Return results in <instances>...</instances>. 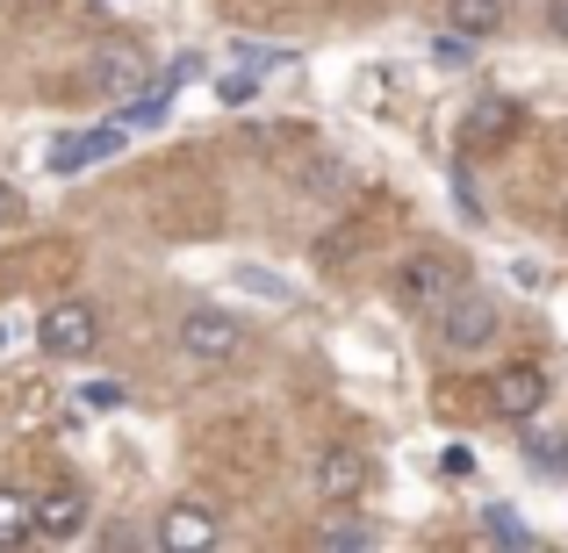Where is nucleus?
I'll use <instances>...</instances> for the list:
<instances>
[{
  "instance_id": "obj_10",
  "label": "nucleus",
  "mask_w": 568,
  "mask_h": 553,
  "mask_svg": "<svg viewBox=\"0 0 568 553\" xmlns=\"http://www.w3.org/2000/svg\"><path fill=\"white\" fill-rule=\"evenodd\" d=\"M87 525V496L80 489H51V496H37V540H80Z\"/></svg>"
},
{
  "instance_id": "obj_17",
  "label": "nucleus",
  "mask_w": 568,
  "mask_h": 553,
  "mask_svg": "<svg viewBox=\"0 0 568 553\" xmlns=\"http://www.w3.org/2000/svg\"><path fill=\"white\" fill-rule=\"evenodd\" d=\"M216 94H223V109H245V101L260 94V72H252V65H245V72H223Z\"/></svg>"
},
{
  "instance_id": "obj_8",
  "label": "nucleus",
  "mask_w": 568,
  "mask_h": 553,
  "mask_svg": "<svg viewBox=\"0 0 568 553\" xmlns=\"http://www.w3.org/2000/svg\"><path fill=\"white\" fill-rule=\"evenodd\" d=\"M159 546H166V553L216 546V511H202V503H173V511L159 518Z\"/></svg>"
},
{
  "instance_id": "obj_19",
  "label": "nucleus",
  "mask_w": 568,
  "mask_h": 553,
  "mask_svg": "<svg viewBox=\"0 0 568 553\" xmlns=\"http://www.w3.org/2000/svg\"><path fill=\"white\" fill-rule=\"evenodd\" d=\"M237 280H245L252 295H266V303H281V295H288V288H281L274 274H266V266H245V274H237Z\"/></svg>"
},
{
  "instance_id": "obj_20",
  "label": "nucleus",
  "mask_w": 568,
  "mask_h": 553,
  "mask_svg": "<svg viewBox=\"0 0 568 553\" xmlns=\"http://www.w3.org/2000/svg\"><path fill=\"white\" fill-rule=\"evenodd\" d=\"M439 474H475V453H468V446H446V453H439Z\"/></svg>"
},
{
  "instance_id": "obj_13",
  "label": "nucleus",
  "mask_w": 568,
  "mask_h": 553,
  "mask_svg": "<svg viewBox=\"0 0 568 553\" xmlns=\"http://www.w3.org/2000/svg\"><path fill=\"white\" fill-rule=\"evenodd\" d=\"M101 86L109 94H138V86H152V72H144L138 51H123V58H101Z\"/></svg>"
},
{
  "instance_id": "obj_15",
  "label": "nucleus",
  "mask_w": 568,
  "mask_h": 553,
  "mask_svg": "<svg viewBox=\"0 0 568 553\" xmlns=\"http://www.w3.org/2000/svg\"><path fill=\"white\" fill-rule=\"evenodd\" d=\"M526 460L561 482V474H568V439H561V431H532V439H526Z\"/></svg>"
},
{
  "instance_id": "obj_7",
  "label": "nucleus",
  "mask_w": 568,
  "mask_h": 553,
  "mask_svg": "<svg viewBox=\"0 0 568 553\" xmlns=\"http://www.w3.org/2000/svg\"><path fill=\"white\" fill-rule=\"evenodd\" d=\"M115 152H123V123L80 130V137H58L51 144V173H87L94 158H115Z\"/></svg>"
},
{
  "instance_id": "obj_14",
  "label": "nucleus",
  "mask_w": 568,
  "mask_h": 553,
  "mask_svg": "<svg viewBox=\"0 0 568 553\" xmlns=\"http://www.w3.org/2000/svg\"><path fill=\"white\" fill-rule=\"evenodd\" d=\"M317 546L324 553H367V546H375V532H367L361 518H332V525L317 532Z\"/></svg>"
},
{
  "instance_id": "obj_12",
  "label": "nucleus",
  "mask_w": 568,
  "mask_h": 553,
  "mask_svg": "<svg viewBox=\"0 0 568 553\" xmlns=\"http://www.w3.org/2000/svg\"><path fill=\"white\" fill-rule=\"evenodd\" d=\"M22 540H37V496L0 489V546H22Z\"/></svg>"
},
{
  "instance_id": "obj_9",
  "label": "nucleus",
  "mask_w": 568,
  "mask_h": 553,
  "mask_svg": "<svg viewBox=\"0 0 568 553\" xmlns=\"http://www.w3.org/2000/svg\"><path fill=\"white\" fill-rule=\"evenodd\" d=\"M367 489V453H353V446H332V453L317 460V496L324 503H353Z\"/></svg>"
},
{
  "instance_id": "obj_22",
  "label": "nucleus",
  "mask_w": 568,
  "mask_h": 553,
  "mask_svg": "<svg viewBox=\"0 0 568 553\" xmlns=\"http://www.w3.org/2000/svg\"><path fill=\"white\" fill-rule=\"evenodd\" d=\"M547 14H555V29L568 37V0H555V8H547Z\"/></svg>"
},
{
  "instance_id": "obj_2",
  "label": "nucleus",
  "mask_w": 568,
  "mask_h": 553,
  "mask_svg": "<svg viewBox=\"0 0 568 553\" xmlns=\"http://www.w3.org/2000/svg\"><path fill=\"white\" fill-rule=\"evenodd\" d=\"M432 331H439V346H454V352H483L489 338H497V303H489V288L460 280V288L446 295V309L432 317Z\"/></svg>"
},
{
  "instance_id": "obj_16",
  "label": "nucleus",
  "mask_w": 568,
  "mask_h": 553,
  "mask_svg": "<svg viewBox=\"0 0 568 553\" xmlns=\"http://www.w3.org/2000/svg\"><path fill=\"white\" fill-rule=\"evenodd\" d=\"M483 525L497 532L504 546H532V532H526V525H518V518H511V503H489V511H483Z\"/></svg>"
},
{
  "instance_id": "obj_4",
  "label": "nucleus",
  "mask_w": 568,
  "mask_h": 553,
  "mask_svg": "<svg viewBox=\"0 0 568 553\" xmlns=\"http://www.w3.org/2000/svg\"><path fill=\"white\" fill-rule=\"evenodd\" d=\"M489 417H504V424H526V417H540V402H547V373L540 367H497L489 373Z\"/></svg>"
},
{
  "instance_id": "obj_18",
  "label": "nucleus",
  "mask_w": 568,
  "mask_h": 553,
  "mask_svg": "<svg viewBox=\"0 0 568 553\" xmlns=\"http://www.w3.org/2000/svg\"><path fill=\"white\" fill-rule=\"evenodd\" d=\"M80 402H87V410H123L130 388H123V381H87V388H80Z\"/></svg>"
},
{
  "instance_id": "obj_6",
  "label": "nucleus",
  "mask_w": 568,
  "mask_h": 553,
  "mask_svg": "<svg viewBox=\"0 0 568 553\" xmlns=\"http://www.w3.org/2000/svg\"><path fill=\"white\" fill-rule=\"evenodd\" d=\"M245 346V324L223 317V309H181V352L194 360H237Z\"/></svg>"
},
{
  "instance_id": "obj_11",
  "label": "nucleus",
  "mask_w": 568,
  "mask_h": 553,
  "mask_svg": "<svg viewBox=\"0 0 568 553\" xmlns=\"http://www.w3.org/2000/svg\"><path fill=\"white\" fill-rule=\"evenodd\" d=\"M446 29H460V37H497L504 29V0H446Z\"/></svg>"
},
{
  "instance_id": "obj_3",
  "label": "nucleus",
  "mask_w": 568,
  "mask_h": 553,
  "mask_svg": "<svg viewBox=\"0 0 568 553\" xmlns=\"http://www.w3.org/2000/svg\"><path fill=\"white\" fill-rule=\"evenodd\" d=\"M43 352H58V360H87V352L101 346V317H94V303H80V295H65V303L43 317Z\"/></svg>"
},
{
  "instance_id": "obj_1",
  "label": "nucleus",
  "mask_w": 568,
  "mask_h": 553,
  "mask_svg": "<svg viewBox=\"0 0 568 553\" xmlns=\"http://www.w3.org/2000/svg\"><path fill=\"white\" fill-rule=\"evenodd\" d=\"M460 280H468V274H460L454 252H410V259L396 266V303L410 309L417 324H432V317L446 309V295L460 288Z\"/></svg>"
},
{
  "instance_id": "obj_5",
  "label": "nucleus",
  "mask_w": 568,
  "mask_h": 553,
  "mask_svg": "<svg viewBox=\"0 0 568 553\" xmlns=\"http://www.w3.org/2000/svg\"><path fill=\"white\" fill-rule=\"evenodd\" d=\"M518 123H526V109H518V101H504V94L475 101V109H468V130H460V158H489V152H504V144L518 137Z\"/></svg>"
},
{
  "instance_id": "obj_21",
  "label": "nucleus",
  "mask_w": 568,
  "mask_h": 553,
  "mask_svg": "<svg viewBox=\"0 0 568 553\" xmlns=\"http://www.w3.org/2000/svg\"><path fill=\"white\" fill-rule=\"evenodd\" d=\"M14 208H22V202H14V187H0V231L14 223Z\"/></svg>"
}]
</instances>
